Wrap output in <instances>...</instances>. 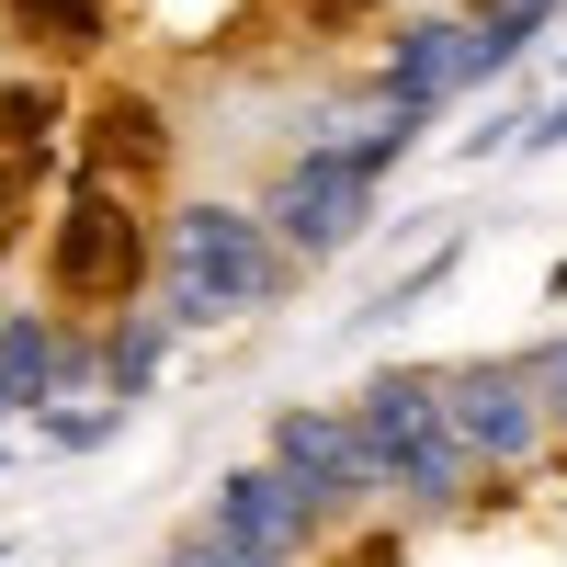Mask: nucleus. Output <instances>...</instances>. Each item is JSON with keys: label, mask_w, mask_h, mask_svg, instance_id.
Returning <instances> with one entry per match:
<instances>
[{"label": "nucleus", "mask_w": 567, "mask_h": 567, "mask_svg": "<svg viewBox=\"0 0 567 567\" xmlns=\"http://www.w3.org/2000/svg\"><path fill=\"white\" fill-rule=\"evenodd\" d=\"M443 272H454V239H443V250H420V261H409V272H398L374 307H352V329H386V318H409L420 296H443Z\"/></svg>", "instance_id": "obj_16"}, {"label": "nucleus", "mask_w": 567, "mask_h": 567, "mask_svg": "<svg viewBox=\"0 0 567 567\" xmlns=\"http://www.w3.org/2000/svg\"><path fill=\"white\" fill-rule=\"evenodd\" d=\"M523 12H545V23H556V12H567V0H523Z\"/></svg>", "instance_id": "obj_20"}, {"label": "nucleus", "mask_w": 567, "mask_h": 567, "mask_svg": "<svg viewBox=\"0 0 567 567\" xmlns=\"http://www.w3.org/2000/svg\"><path fill=\"white\" fill-rule=\"evenodd\" d=\"M272 465L318 499V523H329V534H341L352 511L386 499V488H374V454H363V420H352V409H318V398L272 420Z\"/></svg>", "instance_id": "obj_6"}, {"label": "nucleus", "mask_w": 567, "mask_h": 567, "mask_svg": "<svg viewBox=\"0 0 567 567\" xmlns=\"http://www.w3.org/2000/svg\"><path fill=\"white\" fill-rule=\"evenodd\" d=\"M205 534H227L239 556H261V567H296L307 545H329V523H318V499L284 477V465H239V477H216V499H205Z\"/></svg>", "instance_id": "obj_7"}, {"label": "nucleus", "mask_w": 567, "mask_h": 567, "mask_svg": "<svg viewBox=\"0 0 567 567\" xmlns=\"http://www.w3.org/2000/svg\"><path fill=\"white\" fill-rule=\"evenodd\" d=\"M45 171L58 159H0V261L34 239V205H45Z\"/></svg>", "instance_id": "obj_14"}, {"label": "nucleus", "mask_w": 567, "mask_h": 567, "mask_svg": "<svg viewBox=\"0 0 567 567\" xmlns=\"http://www.w3.org/2000/svg\"><path fill=\"white\" fill-rule=\"evenodd\" d=\"M159 352H171V318L159 307H125V318L91 329V386H103V398H148Z\"/></svg>", "instance_id": "obj_11"}, {"label": "nucleus", "mask_w": 567, "mask_h": 567, "mask_svg": "<svg viewBox=\"0 0 567 567\" xmlns=\"http://www.w3.org/2000/svg\"><path fill=\"white\" fill-rule=\"evenodd\" d=\"M443 409H454V432H465V454H477L488 477H523V465L556 443L534 363H454L443 374Z\"/></svg>", "instance_id": "obj_5"}, {"label": "nucleus", "mask_w": 567, "mask_h": 567, "mask_svg": "<svg viewBox=\"0 0 567 567\" xmlns=\"http://www.w3.org/2000/svg\"><path fill=\"white\" fill-rule=\"evenodd\" d=\"M352 420H363V454H374V488H386V511H409V523H454V511H477L488 465L465 454L454 409H443V374H363L352 386Z\"/></svg>", "instance_id": "obj_1"}, {"label": "nucleus", "mask_w": 567, "mask_h": 567, "mask_svg": "<svg viewBox=\"0 0 567 567\" xmlns=\"http://www.w3.org/2000/svg\"><path fill=\"white\" fill-rule=\"evenodd\" d=\"M523 363H534V386H545V420L567 432V341H545V352H523Z\"/></svg>", "instance_id": "obj_18"}, {"label": "nucleus", "mask_w": 567, "mask_h": 567, "mask_svg": "<svg viewBox=\"0 0 567 567\" xmlns=\"http://www.w3.org/2000/svg\"><path fill=\"white\" fill-rule=\"evenodd\" d=\"M0 34H12V23H0Z\"/></svg>", "instance_id": "obj_21"}, {"label": "nucleus", "mask_w": 567, "mask_h": 567, "mask_svg": "<svg viewBox=\"0 0 567 567\" xmlns=\"http://www.w3.org/2000/svg\"><path fill=\"white\" fill-rule=\"evenodd\" d=\"M523 148H567V103H545V114L523 125Z\"/></svg>", "instance_id": "obj_19"}, {"label": "nucleus", "mask_w": 567, "mask_h": 567, "mask_svg": "<svg viewBox=\"0 0 567 567\" xmlns=\"http://www.w3.org/2000/svg\"><path fill=\"white\" fill-rule=\"evenodd\" d=\"M386 103H420V114H443L454 91H477L465 80V23H443V12H420V23H398L386 34Z\"/></svg>", "instance_id": "obj_9"}, {"label": "nucleus", "mask_w": 567, "mask_h": 567, "mask_svg": "<svg viewBox=\"0 0 567 567\" xmlns=\"http://www.w3.org/2000/svg\"><path fill=\"white\" fill-rule=\"evenodd\" d=\"M296 250L272 239L261 205H182L159 227V318L171 329H216V318H250L284 296Z\"/></svg>", "instance_id": "obj_3"}, {"label": "nucleus", "mask_w": 567, "mask_h": 567, "mask_svg": "<svg viewBox=\"0 0 567 567\" xmlns=\"http://www.w3.org/2000/svg\"><path fill=\"white\" fill-rule=\"evenodd\" d=\"M0 23L45 58H91V45H114V0H0Z\"/></svg>", "instance_id": "obj_12"}, {"label": "nucleus", "mask_w": 567, "mask_h": 567, "mask_svg": "<svg viewBox=\"0 0 567 567\" xmlns=\"http://www.w3.org/2000/svg\"><path fill=\"white\" fill-rule=\"evenodd\" d=\"M125 409H136V398H103V386H91L80 409H45V443H58V454H91V443L125 432Z\"/></svg>", "instance_id": "obj_15"}, {"label": "nucleus", "mask_w": 567, "mask_h": 567, "mask_svg": "<svg viewBox=\"0 0 567 567\" xmlns=\"http://www.w3.org/2000/svg\"><path fill=\"white\" fill-rule=\"evenodd\" d=\"M261 216H272V239L296 250V261H329V250L363 239V216H374V171H363L352 148H296V159L272 171Z\"/></svg>", "instance_id": "obj_4"}, {"label": "nucleus", "mask_w": 567, "mask_h": 567, "mask_svg": "<svg viewBox=\"0 0 567 567\" xmlns=\"http://www.w3.org/2000/svg\"><path fill=\"white\" fill-rule=\"evenodd\" d=\"M69 148V91L45 69H0V159H58Z\"/></svg>", "instance_id": "obj_10"}, {"label": "nucleus", "mask_w": 567, "mask_h": 567, "mask_svg": "<svg viewBox=\"0 0 567 567\" xmlns=\"http://www.w3.org/2000/svg\"><path fill=\"white\" fill-rule=\"evenodd\" d=\"M534 34H545V12H523V0H477V12H465V80H499Z\"/></svg>", "instance_id": "obj_13"}, {"label": "nucleus", "mask_w": 567, "mask_h": 567, "mask_svg": "<svg viewBox=\"0 0 567 567\" xmlns=\"http://www.w3.org/2000/svg\"><path fill=\"white\" fill-rule=\"evenodd\" d=\"M159 567H261V556H239L227 534H205V523H194V534H182V545H171Z\"/></svg>", "instance_id": "obj_17"}, {"label": "nucleus", "mask_w": 567, "mask_h": 567, "mask_svg": "<svg viewBox=\"0 0 567 567\" xmlns=\"http://www.w3.org/2000/svg\"><path fill=\"white\" fill-rule=\"evenodd\" d=\"M80 171H91V182H148V171H171V114H159V91H136V80L91 91V114H80Z\"/></svg>", "instance_id": "obj_8"}, {"label": "nucleus", "mask_w": 567, "mask_h": 567, "mask_svg": "<svg viewBox=\"0 0 567 567\" xmlns=\"http://www.w3.org/2000/svg\"><path fill=\"white\" fill-rule=\"evenodd\" d=\"M159 296V239L136 216V182H69V205L45 216V307L58 318H125Z\"/></svg>", "instance_id": "obj_2"}]
</instances>
